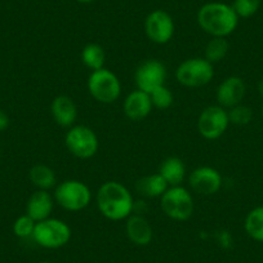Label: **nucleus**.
Instances as JSON below:
<instances>
[{"label": "nucleus", "instance_id": "nucleus-23", "mask_svg": "<svg viewBox=\"0 0 263 263\" xmlns=\"http://www.w3.org/2000/svg\"><path fill=\"white\" fill-rule=\"evenodd\" d=\"M229 42L224 37H213L205 47V60L211 63L221 62L229 52Z\"/></svg>", "mask_w": 263, "mask_h": 263}, {"label": "nucleus", "instance_id": "nucleus-24", "mask_svg": "<svg viewBox=\"0 0 263 263\" xmlns=\"http://www.w3.org/2000/svg\"><path fill=\"white\" fill-rule=\"evenodd\" d=\"M150 98L151 102H153V106H155L156 108H161V110H165V108L171 107L174 101L173 93L165 85H161V87L154 89L150 93Z\"/></svg>", "mask_w": 263, "mask_h": 263}, {"label": "nucleus", "instance_id": "nucleus-3", "mask_svg": "<svg viewBox=\"0 0 263 263\" xmlns=\"http://www.w3.org/2000/svg\"><path fill=\"white\" fill-rule=\"evenodd\" d=\"M164 213L174 221H187L194 214L195 204L191 192L182 186L168 187L160 197Z\"/></svg>", "mask_w": 263, "mask_h": 263}, {"label": "nucleus", "instance_id": "nucleus-16", "mask_svg": "<svg viewBox=\"0 0 263 263\" xmlns=\"http://www.w3.org/2000/svg\"><path fill=\"white\" fill-rule=\"evenodd\" d=\"M50 110H52V115L55 123L63 128L71 126L78 118L77 105L67 96H57L53 100Z\"/></svg>", "mask_w": 263, "mask_h": 263}, {"label": "nucleus", "instance_id": "nucleus-22", "mask_svg": "<svg viewBox=\"0 0 263 263\" xmlns=\"http://www.w3.org/2000/svg\"><path fill=\"white\" fill-rule=\"evenodd\" d=\"M244 229L253 240L263 242V205L257 206L248 213Z\"/></svg>", "mask_w": 263, "mask_h": 263}, {"label": "nucleus", "instance_id": "nucleus-1", "mask_svg": "<svg viewBox=\"0 0 263 263\" xmlns=\"http://www.w3.org/2000/svg\"><path fill=\"white\" fill-rule=\"evenodd\" d=\"M97 205L103 217L111 221H121L130 216L135 201L124 184L107 181L98 189Z\"/></svg>", "mask_w": 263, "mask_h": 263}, {"label": "nucleus", "instance_id": "nucleus-13", "mask_svg": "<svg viewBox=\"0 0 263 263\" xmlns=\"http://www.w3.org/2000/svg\"><path fill=\"white\" fill-rule=\"evenodd\" d=\"M247 93V85L239 77H229L217 88V101L223 108H231L240 105Z\"/></svg>", "mask_w": 263, "mask_h": 263}, {"label": "nucleus", "instance_id": "nucleus-7", "mask_svg": "<svg viewBox=\"0 0 263 263\" xmlns=\"http://www.w3.org/2000/svg\"><path fill=\"white\" fill-rule=\"evenodd\" d=\"M88 90L96 101L101 103H112L119 98L121 84L118 77L107 69L92 71L88 79Z\"/></svg>", "mask_w": 263, "mask_h": 263}, {"label": "nucleus", "instance_id": "nucleus-15", "mask_svg": "<svg viewBox=\"0 0 263 263\" xmlns=\"http://www.w3.org/2000/svg\"><path fill=\"white\" fill-rule=\"evenodd\" d=\"M53 211V197L47 190H37L29 197L26 204V214L35 222L49 218Z\"/></svg>", "mask_w": 263, "mask_h": 263}, {"label": "nucleus", "instance_id": "nucleus-2", "mask_svg": "<svg viewBox=\"0 0 263 263\" xmlns=\"http://www.w3.org/2000/svg\"><path fill=\"white\" fill-rule=\"evenodd\" d=\"M199 26L213 37H226L236 30L239 16L232 6L224 3L204 4L197 12Z\"/></svg>", "mask_w": 263, "mask_h": 263}, {"label": "nucleus", "instance_id": "nucleus-21", "mask_svg": "<svg viewBox=\"0 0 263 263\" xmlns=\"http://www.w3.org/2000/svg\"><path fill=\"white\" fill-rule=\"evenodd\" d=\"M106 54L103 48L100 44H96V43H90L87 44L82 50V61L88 69H90L92 71L96 70L103 69V65H105Z\"/></svg>", "mask_w": 263, "mask_h": 263}, {"label": "nucleus", "instance_id": "nucleus-26", "mask_svg": "<svg viewBox=\"0 0 263 263\" xmlns=\"http://www.w3.org/2000/svg\"><path fill=\"white\" fill-rule=\"evenodd\" d=\"M260 7V0H234L232 8L239 18H249L254 16Z\"/></svg>", "mask_w": 263, "mask_h": 263}, {"label": "nucleus", "instance_id": "nucleus-19", "mask_svg": "<svg viewBox=\"0 0 263 263\" xmlns=\"http://www.w3.org/2000/svg\"><path fill=\"white\" fill-rule=\"evenodd\" d=\"M168 183L159 173L142 177L136 182V190L138 194L146 197H161L168 190Z\"/></svg>", "mask_w": 263, "mask_h": 263}, {"label": "nucleus", "instance_id": "nucleus-27", "mask_svg": "<svg viewBox=\"0 0 263 263\" xmlns=\"http://www.w3.org/2000/svg\"><path fill=\"white\" fill-rule=\"evenodd\" d=\"M35 226H36V222L31 217L25 214V216L18 217L16 219L13 224V232L18 237H29L32 236V234H34Z\"/></svg>", "mask_w": 263, "mask_h": 263}, {"label": "nucleus", "instance_id": "nucleus-25", "mask_svg": "<svg viewBox=\"0 0 263 263\" xmlns=\"http://www.w3.org/2000/svg\"><path fill=\"white\" fill-rule=\"evenodd\" d=\"M227 114H229L230 123L235 124V125H247V124L252 121L253 118L252 108L241 105V103L230 108Z\"/></svg>", "mask_w": 263, "mask_h": 263}, {"label": "nucleus", "instance_id": "nucleus-4", "mask_svg": "<svg viewBox=\"0 0 263 263\" xmlns=\"http://www.w3.org/2000/svg\"><path fill=\"white\" fill-rule=\"evenodd\" d=\"M214 77L213 63L205 58H189L177 67V82L187 88H200L209 84Z\"/></svg>", "mask_w": 263, "mask_h": 263}, {"label": "nucleus", "instance_id": "nucleus-32", "mask_svg": "<svg viewBox=\"0 0 263 263\" xmlns=\"http://www.w3.org/2000/svg\"><path fill=\"white\" fill-rule=\"evenodd\" d=\"M262 116H263V107H262Z\"/></svg>", "mask_w": 263, "mask_h": 263}, {"label": "nucleus", "instance_id": "nucleus-6", "mask_svg": "<svg viewBox=\"0 0 263 263\" xmlns=\"http://www.w3.org/2000/svg\"><path fill=\"white\" fill-rule=\"evenodd\" d=\"M32 237L40 247L57 249L70 241L71 229L66 222L49 217L44 221L36 222Z\"/></svg>", "mask_w": 263, "mask_h": 263}, {"label": "nucleus", "instance_id": "nucleus-14", "mask_svg": "<svg viewBox=\"0 0 263 263\" xmlns=\"http://www.w3.org/2000/svg\"><path fill=\"white\" fill-rule=\"evenodd\" d=\"M153 107L150 95L140 89L129 93L124 100V112L132 121H141L147 118Z\"/></svg>", "mask_w": 263, "mask_h": 263}, {"label": "nucleus", "instance_id": "nucleus-28", "mask_svg": "<svg viewBox=\"0 0 263 263\" xmlns=\"http://www.w3.org/2000/svg\"><path fill=\"white\" fill-rule=\"evenodd\" d=\"M9 125V118L3 110H0V132L6 130Z\"/></svg>", "mask_w": 263, "mask_h": 263}, {"label": "nucleus", "instance_id": "nucleus-31", "mask_svg": "<svg viewBox=\"0 0 263 263\" xmlns=\"http://www.w3.org/2000/svg\"><path fill=\"white\" fill-rule=\"evenodd\" d=\"M40 263H49V262H40Z\"/></svg>", "mask_w": 263, "mask_h": 263}, {"label": "nucleus", "instance_id": "nucleus-5", "mask_svg": "<svg viewBox=\"0 0 263 263\" xmlns=\"http://www.w3.org/2000/svg\"><path fill=\"white\" fill-rule=\"evenodd\" d=\"M54 200L66 211H83L89 205L92 192L84 182L69 179L58 184L54 192Z\"/></svg>", "mask_w": 263, "mask_h": 263}, {"label": "nucleus", "instance_id": "nucleus-20", "mask_svg": "<svg viewBox=\"0 0 263 263\" xmlns=\"http://www.w3.org/2000/svg\"><path fill=\"white\" fill-rule=\"evenodd\" d=\"M29 177L31 183L39 190L52 189L57 182L54 171L48 165H44V164H36V165L32 166L30 169Z\"/></svg>", "mask_w": 263, "mask_h": 263}, {"label": "nucleus", "instance_id": "nucleus-18", "mask_svg": "<svg viewBox=\"0 0 263 263\" xmlns=\"http://www.w3.org/2000/svg\"><path fill=\"white\" fill-rule=\"evenodd\" d=\"M158 173L165 179L168 186H181L186 176V166L181 159L177 156H171L161 163Z\"/></svg>", "mask_w": 263, "mask_h": 263}, {"label": "nucleus", "instance_id": "nucleus-8", "mask_svg": "<svg viewBox=\"0 0 263 263\" xmlns=\"http://www.w3.org/2000/svg\"><path fill=\"white\" fill-rule=\"evenodd\" d=\"M65 145L71 155L79 159H89L96 155L100 143L92 129L85 125H77L66 133Z\"/></svg>", "mask_w": 263, "mask_h": 263}, {"label": "nucleus", "instance_id": "nucleus-17", "mask_svg": "<svg viewBox=\"0 0 263 263\" xmlns=\"http://www.w3.org/2000/svg\"><path fill=\"white\" fill-rule=\"evenodd\" d=\"M126 235L133 244L145 247L153 240L154 231L150 222L142 216H129L126 222Z\"/></svg>", "mask_w": 263, "mask_h": 263}, {"label": "nucleus", "instance_id": "nucleus-11", "mask_svg": "<svg viewBox=\"0 0 263 263\" xmlns=\"http://www.w3.org/2000/svg\"><path fill=\"white\" fill-rule=\"evenodd\" d=\"M145 31L151 42L156 44H166L174 35L173 18L165 11L156 9L146 17Z\"/></svg>", "mask_w": 263, "mask_h": 263}, {"label": "nucleus", "instance_id": "nucleus-29", "mask_svg": "<svg viewBox=\"0 0 263 263\" xmlns=\"http://www.w3.org/2000/svg\"><path fill=\"white\" fill-rule=\"evenodd\" d=\"M258 92H259V95L263 97V79L258 83Z\"/></svg>", "mask_w": 263, "mask_h": 263}, {"label": "nucleus", "instance_id": "nucleus-30", "mask_svg": "<svg viewBox=\"0 0 263 263\" xmlns=\"http://www.w3.org/2000/svg\"><path fill=\"white\" fill-rule=\"evenodd\" d=\"M78 2H79V3L87 4V3H92V2H95V0H78Z\"/></svg>", "mask_w": 263, "mask_h": 263}, {"label": "nucleus", "instance_id": "nucleus-12", "mask_svg": "<svg viewBox=\"0 0 263 263\" xmlns=\"http://www.w3.org/2000/svg\"><path fill=\"white\" fill-rule=\"evenodd\" d=\"M192 191L203 196H211L217 194L222 186V176L217 169L211 166L196 168L189 178Z\"/></svg>", "mask_w": 263, "mask_h": 263}, {"label": "nucleus", "instance_id": "nucleus-10", "mask_svg": "<svg viewBox=\"0 0 263 263\" xmlns=\"http://www.w3.org/2000/svg\"><path fill=\"white\" fill-rule=\"evenodd\" d=\"M135 79L138 89L150 95L154 89L161 87L165 83V65L158 60L145 61L136 70Z\"/></svg>", "mask_w": 263, "mask_h": 263}, {"label": "nucleus", "instance_id": "nucleus-9", "mask_svg": "<svg viewBox=\"0 0 263 263\" xmlns=\"http://www.w3.org/2000/svg\"><path fill=\"white\" fill-rule=\"evenodd\" d=\"M229 114L221 106H208L197 119L199 133L206 140H217L229 128Z\"/></svg>", "mask_w": 263, "mask_h": 263}]
</instances>
